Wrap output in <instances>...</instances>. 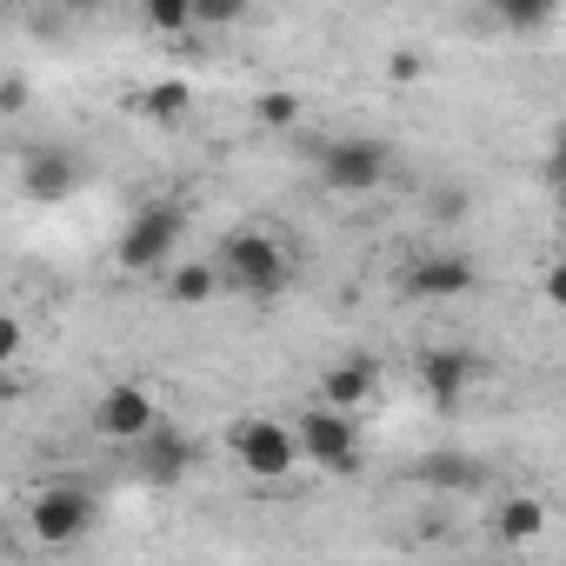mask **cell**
Returning <instances> with one entry per match:
<instances>
[{"mask_svg": "<svg viewBox=\"0 0 566 566\" xmlns=\"http://www.w3.org/2000/svg\"><path fill=\"white\" fill-rule=\"evenodd\" d=\"M94 520H101V500H94L87 486H74V480L41 486L34 506H28V533H34L41 546H74V539H87Z\"/></svg>", "mask_w": 566, "mask_h": 566, "instance_id": "cell-2", "label": "cell"}, {"mask_svg": "<svg viewBox=\"0 0 566 566\" xmlns=\"http://www.w3.org/2000/svg\"><path fill=\"white\" fill-rule=\"evenodd\" d=\"M28 101H34V87H28V81H14V74L0 81V114H28Z\"/></svg>", "mask_w": 566, "mask_h": 566, "instance_id": "cell-22", "label": "cell"}, {"mask_svg": "<svg viewBox=\"0 0 566 566\" xmlns=\"http://www.w3.org/2000/svg\"><path fill=\"white\" fill-rule=\"evenodd\" d=\"M467 380H473V354H460V347H440V354H427V360H420V387H427V400H433L440 413H453V407H460Z\"/></svg>", "mask_w": 566, "mask_h": 566, "instance_id": "cell-11", "label": "cell"}, {"mask_svg": "<svg viewBox=\"0 0 566 566\" xmlns=\"http://www.w3.org/2000/svg\"><path fill=\"white\" fill-rule=\"evenodd\" d=\"M74 187H81V160H74L67 147H34V154L21 160V193H28V200L54 207V200H67Z\"/></svg>", "mask_w": 566, "mask_h": 566, "instance_id": "cell-9", "label": "cell"}, {"mask_svg": "<svg viewBox=\"0 0 566 566\" xmlns=\"http://www.w3.org/2000/svg\"><path fill=\"white\" fill-rule=\"evenodd\" d=\"M180 227H187V213H180L174 200H154V207H140V213L127 220V233H120L114 260H120L127 273H154V266H167V260H174Z\"/></svg>", "mask_w": 566, "mask_h": 566, "instance_id": "cell-4", "label": "cell"}, {"mask_svg": "<svg viewBox=\"0 0 566 566\" xmlns=\"http://www.w3.org/2000/svg\"><path fill=\"white\" fill-rule=\"evenodd\" d=\"M154 420H160V413H154V394H147L140 380H120V387H107V394L94 400V433H101V440H127V447H134Z\"/></svg>", "mask_w": 566, "mask_h": 566, "instance_id": "cell-8", "label": "cell"}, {"mask_svg": "<svg viewBox=\"0 0 566 566\" xmlns=\"http://www.w3.org/2000/svg\"><path fill=\"white\" fill-rule=\"evenodd\" d=\"M473 280H480V266H473V253H460V247H440V253H420L413 266H407V301H460V294H473Z\"/></svg>", "mask_w": 566, "mask_h": 566, "instance_id": "cell-7", "label": "cell"}, {"mask_svg": "<svg viewBox=\"0 0 566 566\" xmlns=\"http://www.w3.org/2000/svg\"><path fill=\"white\" fill-rule=\"evenodd\" d=\"M140 14H147L154 34H187V28H193V8H187V0H140Z\"/></svg>", "mask_w": 566, "mask_h": 566, "instance_id": "cell-18", "label": "cell"}, {"mask_svg": "<svg viewBox=\"0 0 566 566\" xmlns=\"http://www.w3.org/2000/svg\"><path fill=\"white\" fill-rule=\"evenodd\" d=\"M553 8H559V0H493V21L513 28V34H533V28L553 21Z\"/></svg>", "mask_w": 566, "mask_h": 566, "instance_id": "cell-15", "label": "cell"}, {"mask_svg": "<svg viewBox=\"0 0 566 566\" xmlns=\"http://www.w3.org/2000/svg\"><path fill=\"white\" fill-rule=\"evenodd\" d=\"M539 526H546V506H539V500H526V493H520V500H506V506H500V539H533Z\"/></svg>", "mask_w": 566, "mask_h": 566, "instance_id": "cell-16", "label": "cell"}, {"mask_svg": "<svg viewBox=\"0 0 566 566\" xmlns=\"http://www.w3.org/2000/svg\"><path fill=\"white\" fill-rule=\"evenodd\" d=\"M427 480H440V486H473V480H480V467H473V460H460V453H433Z\"/></svg>", "mask_w": 566, "mask_h": 566, "instance_id": "cell-20", "label": "cell"}, {"mask_svg": "<svg viewBox=\"0 0 566 566\" xmlns=\"http://www.w3.org/2000/svg\"><path fill=\"white\" fill-rule=\"evenodd\" d=\"M387 67H394V81H413V74H420V61H413V54H394Z\"/></svg>", "mask_w": 566, "mask_h": 566, "instance_id": "cell-24", "label": "cell"}, {"mask_svg": "<svg viewBox=\"0 0 566 566\" xmlns=\"http://www.w3.org/2000/svg\"><path fill=\"white\" fill-rule=\"evenodd\" d=\"M374 387H380V367H374L367 354H354V360L327 367L321 400H327V407H340V413H354V407H367V400H374Z\"/></svg>", "mask_w": 566, "mask_h": 566, "instance_id": "cell-12", "label": "cell"}, {"mask_svg": "<svg viewBox=\"0 0 566 566\" xmlns=\"http://www.w3.org/2000/svg\"><path fill=\"white\" fill-rule=\"evenodd\" d=\"M21 347H28V327H21L14 314H0V367H14V360H21Z\"/></svg>", "mask_w": 566, "mask_h": 566, "instance_id": "cell-21", "label": "cell"}, {"mask_svg": "<svg viewBox=\"0 0 566 566\" xmlns=\"http://www.w3.org/2000/svg\"><path fill=\"white\" fill-rule=\"evenodd\" d=\"M253 114H260V127H301V94L266 87V94L253 101Z\"/></svg>", "mask_w": 566, "mask_h": 566, "instance_id": "cell-17", "label": "cell"}, {"mask_svg": "<svg viewBox=\"0 0 566 566\" xmlns=\"http://www.w3.org/2000/svg\"><path fill=\"white\" fill-rule=\"evenodd\" d=\"M233 453L253 480H287L301 467V447H294V427L280 420H240L233 427Z\"/></svg>", "mask_w": 566, "mask_h": 566, "instance_id": "cell-6", "label": "cell"}, {"mask_svg": "<svg viewBox=\"0 0 566 566\" xmlns=\"http://www.w3.org/2000/svg\"><path fill=\"white\" fill-rule=\"evenodd\" d=\"M213 287H220V266H174V280H167V294L180 301V307H207L213 301Z\"/></svg>", "mask_w": 566, "mask_h": 566, "instance_id": "cell-14", "label": "cell"}, {"mask_svg": "<svg viewBox=\"0 0 566 566\" xmlns=\"http://www.w3.org/2000/svg\"><path fill=\"white\" fill-rule=\"evenodd\" d=\"M294 447H301V460H314L321 473H354V467H360V427H354V413H340V407H327V400L301 413Z\"/></svg>", "mask_w": 566, "mask_h": 566, "instance_id": "cell-5", "label": "cell"}, {"mask_svg": "<svg viewBox=\"0 0 566 566\" xmlns=\"http://www.w3.org/2000/svg\"><path fill=\"white\" fill-rule=\"evenodd\" d=\"M140 114H147V120H160V127L187 120V114H193V81H154V87L140 94Z\"/></svg>", "mask_w": 566, "mask_h": 566, "instance_id": "cell-13", "label": "cell"}, {"mask_svg": "<svg viewBox=\"0 0 566 566\" xmlns=\"http://www.w3.org/2000/svg\"><path fill=\"white\" fill-rule=\"evenodd\" d=\"M380 180H387V147H380V140H367V134L321 140V187H327V193L360 200V193H374Z\"/></svg>", "mask_w": 566, "mask_h": 566, "instance_id": "cell-3", "label": "cell"}, {"mask_svg": "<svg viewBox=\"0 0 566 566\" xmlns=\"http://www.w3.org/2000/svg\"><path fill=\"white\" fill-rule=\"evenodd\" d=\"M134 447H140V473H147L154 486H174V480H187V467H193V440L174 433V427H160V420H154Z\"/></svg>", "mask_w": 566, "mask_h": 566, "instance_id": "cell-10", "label": "cell"}, {"mask_svg": "<svg viewBox=\"0 0 566 566\" xmlns=\"http://www.w3.org/2000/svg\"><path fill=\"white\" fill-rule=\"evenodd\" d=\"M467 207H473V200H467V193H447V200H440V207H433V213H440V220H467Z\"/></svg>", "mask_w": 566, "mask_h": 566, "instance_id": "cell-23", "label": "cell"}, {"mask_svg": "<svg viewBox=\"0 0 566 566\" xmlns=\"http://www.w3.org/2000/svg\"><path fill=\"white\" fill-rule=\"evenodd\" d=\"M193 8V28H233L247 21V0H187Z\"/></svg>", "mask_w": 566, "mask_h": 566, "instance_id": "cell-19", "label": "cell"}, {"mask_svg": "<svg viewBox=\"0 0 566 566\" xmlns=\"http://www.w3.org/2000/svg\"><path fill=\"white\" fill-rule=\"evenodd\" d=\"M220 280H227V287L233 294H247V301H273L280 287H287V280H294V260H287V247H280L273 233H227L220 240Z\"/></svg>", "mask_w": 566, "mask_h": 566, "instance_id": "cell-1", "label": "cell"}]
</instances>
